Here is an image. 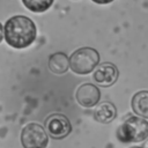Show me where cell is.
<instances>
[{
    "mask_svg": "<svg viewBox=\"0 0 148 148\" xmlns=\"http://www.w3.org/2000/svg\"><path fill=\"white\" fill-rule=\"evenodd\" d=\"M5 39L14 49H24L31 45L37 36V29L32 20L23 15L10 17L5 24Z\"/></svg>",
    "mask_w": 148,
    "mask_h": 148,
    "instance_id": "cell-1",
    "label": "cell"
},
{
    "mask_svg": "<svg viewBox=\"0 0 148 148\" xmlns=\"http://www.w3.org/2000/svg\"><path fill=\"white\" fill-rule=\"evenodd\" d=\"M117 138L124 143L141 142L146 140L148 138V121L141 117H128L118 127Z\"/></svg>",
    "mask_w": 148,
    "mask_h": 148,
    "instance_id": "cell-2",
    "label": "cell"
},
{
    "mask_svg": "<svg viewBox=\"0 0 148 148\" xmlns=\"http://www.w3.org/2000/svg\"><path fill=\"white\" fill-rule=\"evenodd\" d=\"M99 62V53L92 47H81L69 57L71 69L80 75L89 74Z\"/></svg>",
    "mask_w": 148,
    "mask_h": 148,
    "instance_id": "cell-3",
    "label": "cell"
},
{
    "mask_svg": "<svg viewBox=\"0 0 148 148\" xmlns=\"http://www.w3.org/2000/svg\"><path fill=\"white\" fill-rule=\"evenodd\" d=\"M21 143L23 148H46L49 136L42 125L30 123L21 132Z\"/></svg>",
    "mask_w": 148,
    "mask_h": 148,
    "instance_id": "cell-4",
    "label": "cell"
},
{
    "mask_svg": "<svg viewBox=\"0 0 148 148\" xmlns=\"http://www.w3.org/2000/svg\"><path fill=\"white\" fill-rule=\"evenodd\" d=\"M45 128L51 138L60 140L72 132V125L68 118L61 113H52L45 119Z\"/></svg>",
    "mask_w": 148,
    "mask_h": 148,
    "instance_id": "cell-5",
    "label": "cell"
},
{
    "mask_svg": "<svg viewBox=\"0 0 148 148\" xmlns=\"http://www.w3.org/2000/svg\"><path fill=\"white\" fill-rule=\"evenodd\" d=\"M118 76H119L118 68L116 67V65L111 62H103L101 65H97V68L92 74L94 81L104 88L114 84L116 81L118 80Z\"/></svg>",
    "mask_w": 148,
    "mask_h": 148,
    "instance_id": "cell-6",
    "label": "cell"
},
{
    "mask_svg": "<svg viewBox=\"0 0 148 148\" xmlns=\"http://www.w3.org/2000/svg\"><path fill=\"white\" fill-rule=\"evenodd\" d=\"M76 102L83 108H92L95 106L101 98L99 89L92 83H83L81 84L75 94Z\"/></svg>",
    "mask_w": 148,
    "mask_h": 148,
    "instance_id": "cell-7",
    "label": "cell"
},
{
    "mask_svg": "<svg viewBox=\"0 0 148 148\" xmlns=\"http://www.w3.org/2000/svg\"><path fill=\"white\" fill-rule=\"evenodd\" d=\"M117 116V109L111 102H102L94 110V119L102 124L111 123Z\"/></svg>",
    "mask_w": 148,
    "mask_h": 148,
    "instance_id": "cell-8",
    "label": "cell"
},
{
    "mask_svg": "<svg viewBox=\"0 0 148 148\" xmlns=\"http://www.w3.org/2000/svg\"><path fill=\"white\" fill-rule=\"evenodd\" d=\"M49 69L54 74H64L69 67V58L64 52H56L49 57Z\"/></svg>",
    "mask_w": 148,
    "mask_h": 148,
    "instance_id": "cell-9",
    "label": "cell"
},
{
    "mask_svg": "<svg viewBox=\"0 0 148 148\" xmlns=\"http://www.w3.org/2000/svg\"><path fill=\"white\" fill-rule=\"evenodd\" d=\"M132 110L141 118L148 119V90H140L132 97Z\"/></svg>",
    "mask_w": 148,
    "mask_h": 148,
    "instance_id": "cell-10",
    "label": "cell"
},
{
    "mask_svg": "<svg viewBox=\"0 0 148 148\" xmlns=\"http://www.w3.org/2000/svg\"><path fill=\"white\" fill-rule=\"evenodd\" d=\"M54 0H22L25 8L34 13H43L47 10Z\"/></svg>",
    "mask_w": 148,
    "mask_h": 148,
    "instance_id": "cell-11",
    "label": "cell"
},
{
    "mask_svg": "<svg viewBox=\"0 0 148 148\" xmlns=\"http://www.w3.org/2000/svg\"><path fill=\"white\" fill-rule=\"evenodd\" d=\"M94 2H96V3H99V5H105V3H110V2H112L113 0H92Z\"/></svg>",
    "mask_w": 148,
    "mask_h": 148,
    "instance_id": "cell-12",
    "label": "cell"
},
{
    "mask_svg": "<svg viewBox=\"0 0 148 148\" xmlns=\"http://www.w3.org/2000/svg\"><path fill=\"white\" fill-rule=\"evenodd\" d=\"M2 38H3V28H2V25H1V23H0V43H1Z\"/></svg>",
    "mask_w": 148,
    "mask_h": 148,
    "instance_id": "cell-13",
    "label": "cell"
},
{
    "mask_svg": "<svg viewBox=\"0 0 148 148\" xmlns=\"http://www.w3.org/2000/svg\"><path fill=\"white\" fill-rule=\"evenodd\" d=\"M142 148H148V139H146V140H145V142H143V146H142Z\"/></svg>",
    "mask_w": 148,
    "mask_h": 148,
    "instance_id": "cell-14",
    "label": "cell"
},
{
    "mask_svg": "<svg viewBox=\"0 0 148 148\" xmlns=\"http://www.w3.org/2000/svg\"><path fill=\"white\" fill-rule=\"evenodd\" d=\"M130 148H142V147H139V146H133V147H130Z\"/></svg>",
    "mask_w": 148,
    "mask_h": 148,
    "instance_id": "cell-15",
    "label": "cell"
}]
</instances>
